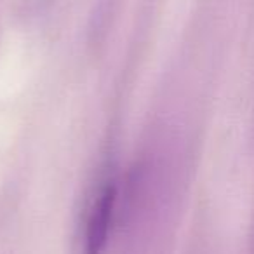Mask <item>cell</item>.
<instances>
[{"instance_id":"cell-1","label":"cell","mask_w":254,"mask_h":254,"mask_svg":"<svg viewBox=\"0 0 254 254\" xmlns=\"http://www.w3.org/2000/svg\"><path fill=\"white\" fill-rule=\"evenodd\" d=\"M115 187L108 185L101 191L94 209H92L91 219H89L87 232V251L89 254H99L106 242L110 223H112L113 207H115Z\"/></svg>"}]
</instances>
